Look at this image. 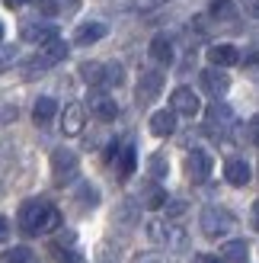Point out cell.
<instances>
[{
	"label": "cell",
	"instance_id": "obj_1",
	"mask_svg": "<svg viewBox=\"0 0 259 263\" xmlns=\"http://www.w3.org/2000/svg\"><path fill=\"white\" fill-rule=\"evenodd\" d=\"M19 228L26 234H48L61 228V212L45 199H26L19 205Z\"/></svg>",
	"mask_w": 259,
	"mask_h": 263
},
{
	"label": "cell",
	"instance_id": "obj_2",
	"mask_svg": "<svg viewBox=\"0 0 259 263\" xmlns=\"http://www.w3.org/2000/svg\"><path fill=\"white\" fill-rule=\"evenodd\" d=\"M199 225H202L205 238H224V234L237 225V218H234V212H227V209H221V205H208L202 212Z\"/></svg>",
	"mask_w": 259,
	"mask_h": 263
},
{
	"label": "cell",
	"instance_id": "obj_3",
	"mask_svg": "<svg viewBox=\"0 0 259 263\" xmlns=\"http://www.w3.org/2000/svg\"><path fill=\"white\" fill-rule=\"evenodd\" d=\"M77 174H80V161H77V154L71 148H55L51 151V177H55L58 186L74 183Z\"/></svg>",
	"mask_w": 259,
	"mask_h": 263
},
{
	"label": "cell",
	"instance_id": "obj_4",
	"mask_svg": "<svg viewBox=\"0 0 259 263\" xmlns=\"http://www.w3.org/2000/svg\"><path fill=\"white\" fill-rule=\"evenodd\" d=\"M160 90H163V74L160 71H144V74H141V81H138V90H135L138 106L154 103V100L160 97Z\"/></svg>",
	"mask_w": 259,
	"mask_h": 263
},
{
	"label": "cell",
	"instance_id": "obj_5",
	"mask_svg": "<svg viewBox=\"0 0 259 263\" xmlns=\"http://www.w3.org/2000/svg\"><path fill=\"white\" fill-rule=\"evenodd\" d=\"M186 177L192 183H205L211 177V157H208V151H189L186 154Z\"/></svg>",
	"mask_w": 259,
	"mask_h": 263
},
{
	"label": "cell",
	"instance_id": "obj_6",
	"mask_svg": "<svg viewBox=\"0 0 259 263\" xmlns=\"http://www.w3.org/2000/svg\"><path fill=\"white\" fill-rule=\"evenodd\" d=\"M202 90L211 97H224L230 90V77L224 74V68H205L202 71Z\"/></svg>",
	"mask_w": 259,
	"mask_h": 263
},
{
	"label": "cell",
	"instance_id": "obj_7",
	"mask_svg": "<svg viewBox=\"0 0 259 263\" xmlns=\"http://www.w3.org/2000/svg\"><path fill=\"white\" fill-rule=\"evenodd\" d=\"M170 109H173L176 116H196V112H199V97H196V90L176 87L173 97H170Z\"/></svg>",
	"mask_w": 259,
	"mask_h": 263
},
{
	"label": "cell",
	"instance_id": "obj_8",
	"mask_svg": "<svg viewBox=\"0 0 259 263\" xmlns=\"http://www.w3.org/2000/svg\"><path fill=\"white\" fill-rule=\"evenodd\" d=\"M205 125H208V132H227L230 125H234V112H230V106H224V103H211L208 112H205Z\"/></svg>",
	"mask_w": 259,
	"mask_h": 263
},
{
	"label": "cell",
	"instance_id": "obj_9",
	"mask_svg": "<svg viewBox=\"0 0 259 263\" xmlns=\"http://www.w3.org/2000/svg\"><path fill=\"white\" fill-rule=\"evenodd\" d=\"M90 112H93L96 119L109 122V119H115V116H119V103H115L109 93L96 90V93H90Z\"/></svg>",
	"mask_w": 259,
	"mask_h": 263
},
{
	"label": "cell",
	"instance_id": "obj_10",
	"mask_svg": "<svg viewBox=\"0 0 259 263\" xmlns=\"http://www.w3.org/2000/svg\"><path fill=\"white\" fill-rule=\"evenodd\" d=\"M19 35L26 39V42L45 45V42H51V39H58V29H55V26H51V23H26Z\"/></svg>",
	"mask_w": 259,
	"mask_h": 263
},
{
	"label": "cell",
	"instance_id": "obj_11",
	"mask_svg": "<svg viewBox=\"0 0 259 263\" xmlns=\"http://www.w3.org/2000/svg\"><path fill=\"white\" fill-rule=\"evenodd\" d=\"M83 122H87V116H83V106H80V103L64 106V116H61V132H64V135H80V132H83Z\"/></svg>",
	"mask_w": 259,
	"mask_h": 263
},
{
	"label": "cell",
	"instance_id": "obj_12",
	"mask_svg": "<svg viewBox=\"0 0 259 263\" xmlns=\"http://www.w3.org/2000/svg\"><path fill=\"white\" fill-rule=\"evenodd\" d=\"M250 177H253V170H250L247 161H237V157H234V161L224 164V180L230 183V186H247Z\"/></svg>",
	"mask_w": 259,
	"mask_h": 263
},
{
	"label": "cell",
	"instance_id": "obj_13",
	"mask_svg": "<svg viewBox=\"0 0 259 263\" xmlns=\"http://www.w3.org/2000/svg\"><path fill=\"white\" fill-rule=\"evenodd\" d=\"M150 132H154L157 138L173 135V132H176V112H173V109H160V112H154V116H150Z\"/></svg>",
	"mask_w": 259,
	"mask_h": 263
},
{
	"label": "cell",
	"instance_id": "obj_14",
	"mask_svg": "<svg viewBox=\"0 0 259 263\" xmlns=\"http://www.w3.org/2000/svg\"><path fill=\"white\" fill-rule=\"evenodd\" d=\"M208 61L214 64V68H230V64L240 61V51L234 45H211L208 48Z\"/></svg>",
	"mask_w": 259,
	"mask_h": 263
},
{
	"label": "cell",
	"instance_id": "obj_15",
	"mask_svg": "<svg viewBox=\"0 0 259 263\" xmlns=\"http://www.w3.org/2000/svg\"><path fill=\"white\" fill-rule=\"evenodd\" d=\"M102 35H106V26H102V23H80L77 32H74V42L77 45H93V42H99Z\"/></svg>",
	"mask_w": 259,
	"mask_h": 263
},
{
	"label": "cell",
	"instance_id": "obj_16",
	"mask_svg": "<svg viewBox=\"0 0 259 263\" xmlns=\"http://www.w3.org/2000/svg\"><path fill=\"white\" fill-rule=\"evenodd\" d=\"M55 116H58V103L51 100V97H38V100H35V109H32L35 125H48Z\"/></svg>",
	"mask_w": 259,
	"mask_h": 263
},
{
	"label": "cell",
	"instance_id": "obj_17",
	"mask_svg": "<svg viewBox=\"0 0 259 263\" xmlns=\"http://www.w3.org/2000/svg\"><path fill=\"white\" fill-rule=\"evenodd\" d=\"M80 77H83L90 87L106 84V64H102V61H83L80 64Z\"/></svg>",
	"mask_w": 259,
	"mask_h": 263
},
{
	"label": "cell",
	"instance_id": "obj_18",
	"mask_svg": "<svg viewBox=\"0 0 259 263\" xmlns=\"http://www.w3.org/2000/svg\"><path fill=\"white\" fill-rule=\"evenodd\" d=\"M247 257H250L247 241H227V244L221 247V260H224V263H247Z\"/></svg>",
	"mask_w": 259,
	"mask_h": 263
},
{
	"label": "cell",
	"instance_id": "obj_19",
	"mask_svg": "<svg viewBox=\"0 0 259 263\" xmlns=\"http://www.w3.org/2000/svg\"><path fill=\"white\" fill-rule=\"evenodd\" d=\"M150 58L160 61V64H170V61H173V42H170L166 35L150 39Z\"/></svg>",
	"mask_w": 259,
	"mask_h": 263
},
{
	"label": "cell",
	"instance_id": "obj_20",
	"mask_svg": "<svg viewBox=\"0 0 259 263\" xmlns=\"http://www.w3.org/2000/svg\"><path fill=\"white\" fill-rule=\"evenodd\" d=\"M166 202V190H160L157 183H150V186H144V193H141V205L144 209H163Z\"/></svg>",
	"mask_w": 259,
	"mask_h": 263
},
{
	"label": "cell",
	"instance_id": "obj_21",
	"mask_svg": "<svg viewBox=\"0 0 259 263\" xmlns=\"http://www.w3.org/2000/svg\"><path fill=\"white\" fill-rule=\"evenodd\" d=\"M42 55H45L51 64H58V61L68 58V42H64V39H51V42L42 45Z\"/></svg>",
	"mask_w": 259,
	"mask_h": 263
},
{
	"label": "cell",
	"instance_id": "obj_22",
	"mask_svg": "<svg viewBox=\"0 0 259 263\" xmlns=\"http://www.w3.org/2000/svg\"><path fill=\"white\" fill-rule=\"evenodd\" d=\"M0 263H38V257L29 251V247H13V251H7L0 257Z\"/></svg>",
	"mask_w": 259,
	"mask_h": 263
},
{
	"label": "cell",
	"instance_id": "obj_23",
	"mask_svg": "<svg viewBox=\"0 0 259 263\" xmlns=\"http://www.w3.org/2000/svg\"><path fill=\"white\" fill-rule=\"evenodd\" d=\"M51 254H55V260H58V263H83V257L77 254L74 247H64L61 241H58V244H51Z\"/></svg>",
	"mask_w": 259,
	"mask_h": 263
},
{
	"label": "cell",
	"instance_id": "obj_24",
	"mask_svg": "<svg viewBox=\"0 0 259 263\" xmlns=\"http://www.w3.org/2000/svg\"><path fill=\"white\" fill-rule=\"evenodd\" d=\"M147 238L154 244H166V234H170V225H163V221H147Z\"/></svg>",
	"mask_w": 259,
	"mask_h": 263
},
{
	"label": "cell",
	"instance_id": "obj_25",
	"mask_svg": "<svg viewBox=\"0 0 259 263\" xmlns=\"http://www.w3.org/2000/svg\"><path fill=\"white\" fill-rule=\"evenodd\" d=\"M132 170H135V148H132V144H125V148H122V161H119V174L122 177H132Z\"/></svg>",
	"mask_w": 259,
	"mask_h": 263
},
{
	"label": "cell",
	"instance_id": "obj_26",
	"mask_svg": "<svg viewBox=\"0 0 259 263\" xmlns=\"http://www.w3.org/2000/svg\"><path fill=\"white\" fill-rule=\"evenodd\" d=\"M77 199H80V205H83V209H87V205L93 209V205L99 202V193H96V186H90V183H83V186L77 190Z\"/></svg>",
	"mask_w": 259,
	"mask_h": 263
},
{
	"label": "cell",
	"instance_id": "obj_27",
	"mask_svg": "<svg viewBox=\"0 0 259 263\" xmlns=\"http://www.w3.org/2000/svg\"><path fill=\"white\" fill-rule=\"evenodd\" d=\"M122 81H125V68H122V64H119V61L106 64V84H109V87H119Z\"/></svg>",
	"mask_w": 259,
	"mask_h": 263
},
{
	"label": "cell",
	"instance_id": "obj_28",
	"mask_svg": "<svg viewBox=\"0 0 259 263\" xmlns=\"http://www.w3.org/2000/svg\"><path fill=\"white\" fill-rule=\"evenodd\" d=\"M147 167H150V177H154V180H160V177H166V157H163V154H150V161H147Z\"/></svg>",
	"mask_w": 259,
	"mask_h": 263
},
{
	"label": "cell",
	"instance_id": "obj_29",
	"mask_svg": "<svg viewBox=\"0 0 259 263\" xmlns=\"http://www.w3.org/2000/svg\"><path fill=\"white\" fill-rule=\"evenodd\" d=\"M211 16L214 20H234V7H230L227 0H214V4H211Z\"/></svg>",
	"mask_w": 259,
	"mask_h": 263
},
{
	"label": "cell",
	"instance_id": "obj_30",
	"mask_svg": "<svg viewBox=\"0 0 259 263\" xmlns=\"http://www.w3.org/2000/svg\"><path fill=\"white\" fill-rule=\"evenodd\" d=\"M186 212V202L183 199H173V202H166V218H179Z\"/></svg>",
	"mask_w": 259,
	"mask_h": 263
},
{
	"label": "cell",
	"instance_id": "obj_31",
	"mask_svg": "<svg viewBox=\"0 0 259 263\" xmlns=\"http://www.w3.org/2000/svg\"><path fill=\"white\" fill-rule=\"evenodd\" d=\"M132 263H163V260H160L157 254H138V257H135Z\"/></svg>",
	"mask_w": 259,
	"mask_h": 263
},
{
	"label": "cell",
	"instance_id": "obj_32",
	"mask_svg": "<svg viewBox=\"0 0 259 263\" xmlns=\"http://www.w3.org/2000/svg\"><path fill=\"white\" fill-rule=\"evenodd\" d=\"M243 10H247L250 16H259V0H243Z\"/></svg>",
	"mask_w": 259,
	"mask_h": 263
},
{
	"label": "cell",
	"instance_id": "obj_33",
	"mask_svg": "<svg viewBox=\"0 0 259 263\" xmlns=\"http://www.w3.org/2000/svg\"><path fill=\"white\" fill-rule=\"evenodd\" d=\"M250 141H253V144H259V116L250 122Z\"/></svg>",
	"mask_w": 259,
	"mask_h": 263
},
{
	"label": "cell",
	"instance_id": "obj_34",
	"mask_svg": "<svg viewBox=\"0 0 259 263\" xmlns=\"http://www.w3.org/2000/svg\"><path fill=\"white\" fill-rule=\"evenodd\" d=\"M7 238H10V221H7L4 215H0V244H4Z\"/></svg>",
	"mask_w": 259,
	"mask_h": 263
},
{
	"label": "cell",
	"instance_id": "obj_35",
	"mask_svg": "<svg viewBox=\"0 0 259 263\" xmlns=\"http://www.w3.org/2000/svg\"><path fill=\"white\" fill-rule=\"evenodd\" d=\"M250 225H253V228L259 231V199L253 202V215H250Z\"/></svg>",
	"mask_w": 259,
	"mask_h": 263
},
{
	"label": "cell",
	"instance_id": "obj_36",
	"mask_svg": "<svg viewBox=\"0 0 259 263\" xmlns=\"http://www.w3.org/2000/svg\"><path fill=\"white\" fill-rule=\"evenodd\" d=\"M7 119H16V109H0V122H7Z\"/></svg>",
	"mask_w": 259,
	"mask_h": 263
},
{
	"label": "cell",
	"instance_id": "obj_37",
	"mask_svg": "<svg viewBox=\"0 0 259 263\" xmlns=\"http://www.w3.org/2000/svg\"><path fill=\"white\" fill-rule=\"evenodd\" d=\"M7 7H23V4H29V0H4Z\"/></svg>",
	"mask_w": 259,
	"mask_h": 263
},
{
	"label": "cell",
	"instance_id": "obj_38",
	"mask_svg": "<svg viewBox=\"0 0 259 263\" xmlns=\"http://www.w3.org/2000/svg\"><path fill=\"white\" fill-rule=\"evenodd\" d=\"M202 263H224V260H218V257H202Z\"/></svg>",
	"mask_w": 259,
	"mask_h": 263
},
{
	"label": "cell",
	"instance_id": "obj_39",
	"mask_svg": "<svg viewBox=\"0 0 259 263\" xmlns=\"http://www.w3.org/2000/svg\"><path fill=\"white\" fill-rule=\"evenodd\" d=\"M0 39H4V23H0Z\"/></svg>",
	"mask_w": 259,
	"mask_h": 263
},
{
	"label": "cell",
	"instance_id": "obj_40",
	"mask_svg": "<svg viewBox=\"0 0 259 263\" xmlns=\"http://www.w3.org/2000/svg\"><path fill=\"white\" fill-rule=\"evenodd\" d=\"M0 71H4V64H0Z\"/></svg>",
	"mask_w": 259,
	"mask_h": 263
}]
</instances>
